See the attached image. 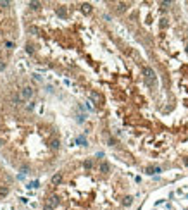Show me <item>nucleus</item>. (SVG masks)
Here are the masks:
<instances>
[{
  "instance_id": "nucleus-1",
  "label": "nucleus",
  "mask_w": 188,
  "mask_h": 210,
  "mask_svg": "<svg viewBox=\"0 0 188 210\" xmlns=\"http://www.w3.org/2000/svg\"><path fill=\"white\" fill-rule=\"evenodd\" d=\"M29 62L71 81L97 138L145 174L188 169V17L178 2H28Z\"/></svg>"
},
{
  "instance_id": "nucleus-2",
  "label": "nucleus",
  "mask_w": 188,
  "mask_h": 210,
  "mask_svg": "<svg viewBox=\"0 0 188 210\" xmlns=\"http://www.w3.org/2000/svg\"><path fill=\"white\" fill-rule=\"evenodd\" d=\"M11 67L0 76V159L23 176H52L90 148L95 122L67 90L50 76Z\"/></svg>"
},
{
  "instance_id": "nucleus-3",
  "label": "nucleus",
  "mask_w": 188,
  "mask_h": 210,
  "mask_svg": "<svg viewBox=\"0 0 188 210\" xmlns=\"http://www.w3.org/2000/svg\"><path fill=\"white\" fill-rule=\"evenodd\" d=\"M135 186L102 153L80 155L61 165L43 184L41 210H130Z\"/></svg>"
},
{
  "instance_id": "nucleus-4",
  "label": "nucleus",
  "mask_w": 188,
  "mask_h": 210,
  "mask_svg": "<svg viewBox=\"0 0 188 210\" xmlns=\"http://www.w3.org/2000/svg\"><path fill=\"white\" fill-rule=\"evenodd\" d=\"M23 38V24L12 2H0V76L14 64Z\"/></svg>"
},
{
  "instance_id": "nucleus-5",
  "label": "nucleus",
  "mask_w": 188,
  "mask_h": 210,
  "mask_svg": "<svg viewBox=\"0 0 188 210\" xmlns=\"http://www.w3.org/2000/svg\"><path fill=\"white\" fill-rule=\"evenodd\" d=\"M17 181L16 176L12 174V170L4 164V160L0 159V202H5L12 195Z\"/></svg>"
},
{
  "instance_id": "nucleus-6",
  "label": "nucleus",
  "mask_w": 188,
  "mask_h": 210,
  "mask_svg": "<svg viewBox=\"0 0 188 210\" xmlns=\"http://www.w3.org/2000/svg\"><path fill=\"white\" fill-rule=\"evenodd\" d=\"M181 5H183V11H185V14H186V17H188V2H183Z\"/></svg>"
}]
</instances>
